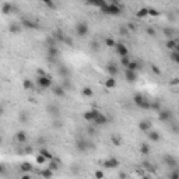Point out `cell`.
I'll return each instance as SVG.
<instances>
[{
    "label": "cell",
    "instance_id": "6da1fadb",
    "mask_svg": "<svg viewBox=\"0 0 179 179\" xmlns=\"http://www.w3.org/2000/svg\"><path fill=\"white\" fill-rule=\"evenodd\" d=\"M101 11L102 13H105V14H109V16H119L120 14V11H122V9H120V6L118 4V3H106L105 6L101 9Z\"/></svg>",
    "mask_w": 179,
    "mask_h": 179
},
{
    "label": "cell",
    "instance_id": "7a4b0ae2",
    "mask_svg": "<svg viewBox=\"0 0 179 179\" xmlns=\"http://www.w3.org/2000/svg\"><path fill=\"white\" fill-rule=\"evenodd\" d=\"M101 112L99 111H97V109H90V111H85L84 112V119L88 122V123H94V120L97 119V116L99 115Z\"/></svg>",
    "mask_w": 179,
    "mask_h": 179
},
{
    "label": "cell",
    "instance_id": "3957f363",
    "mask_svg": "<svg viewBox=\"0 0 179 179\" xmlns=\"http://www.w3.org/2000/svg\"><path fill=\"white\" fill-rule=\"evenodd\" d=\"M38 85L43 88V90H46V88H49L51 85H52V80H51V77L49 76H42V77H38Z\"/></svg>",
    "mask_w": 179,
    "mask_h": 179
},
{
    "label": "cell",
    "instance_id": "277c9868",
    "mask_svg": "<svg viewBox=\"0 0 179 179\" xmlns=\"http://www.w3.org/2000/svg\"><path fill=\"white\" fill-rule=\"evenodd\" d=\"M102 165H104V168H106V169H115L119 167V161H118L116 158L111 157V158H108V159H105Z\"/></svg>",
    "mask_w": 179,
    "mask_h": 179
},
{
    "label": "cell",
    "instance_id": "5b68a950",
    "mask_svg": "<svg viewBox=\"0 0 179 179\" xmlns=\"http://www.w3.org/2000/svg\"><path fill=\"white\" fill-rule=\"evenodd\" d=\"M76 31H77V34H78L80 36H85V35L88 34V25L83 21L78 22V24L76 25Z\"/></svg>",
    "mask_w": 179,
    "mask_h": 179
},
{
    "label": "cell",
    "instance_id": "8992f818",
    "mask_svg": "<svg viewBox=\"0 0 179 179\" xmlns=\"http://www.w3.org/2000/svg\"><path fill=\"white\" fill-rule=\"evenodd\" d=\"M116 52H118V55L120 56V57H126V56H129V51H127V48L123 45V43H116Z\"/></svg>",
    "mask_w": 179,
    "mask_h": 179
},
{
    "label": "cell",
    "instance_id": "52a82bcc",
    "mask_svg": "<svg viewBox=\"0 0 179 179\" xmlns=\"http://www.w3.org/2000/svg\"><path fill=\"white\" fill-rule=\"evenodd\" d=\"M76 147H77L78 151L84 153V151H87V150L90 148V144L85 141L84 138H78V140H77V143H76Z\"/></svg>",
    "mask_w": 179,
    "mask_h": 179
},
{
    "label": "cell",
    "instance_id": "ba28073f",
    "mask_svg": "<svg viewBox=\"0 0 179 179\" xmlns=\"http://www.w3.org/2000/svg\"><path fill=\"white\" fill-rule=\"evenodd\" d=\"M125 77H126L127 83H136L137 81V72H132V70H127L126 69Z\"/></svg>",
    "mask_w": 179,
    "mask_h": 179
},
{
    "label": "cell",
    "instance_id": "9c48e42d",
    "mask_svg": "<svg viewBox=\"0 0 179 179\" xmlns=\"http://www.w3.org/2000/svg\"><path fill=\"white\" fill-rule=\"evenodd\" d=\"M164 161H165V164L168 165V168H171V169H176V167H178L176 159L172 157V155H165V157H164Z\"/></svg>",
    "mask_w": 179,
    "mask_h": 179
},
{
    "label": "cell",
    "instance_id": "30bf717a",
    "mask_svg": "<svg viewBox=\"0 0 179 179\" xmlns=\"http://www.w3.org/2000/svg\"><path fill=\"white\" fill-rule=\"evenodd\" d=\"M106 123H108V118L102 112L97 116V119L94 120V125H97V126H102V125H106Z\"/></svg>",
    "mask_w": 179,
    "mask_h": 179
},
{
    "label": "cell",
    "instance_id": "8fae6325",
    "mask_svg": "<svg viewBox=\"0 0 179 179\" xmlns=\"http://www.w3.org/2000/svg\"><path fill=\"white\" fill-rule=\"evenodd\" d=\"M158 119L161 122H168L171 119V112L169 111H159L158 112Z\"/></svg>",
    "mask_w": 179,
    "mask_h": 179
},
{
    "label": "cell",
    "instance_id": "7c38bea8",
    "mask_svg": "<svg viewBox=\"0 0 179 179\" xmlns=\"http://www.w3.org/2000/svg\"><path fill=\"white\" fill-rule=\"evenodd\" d=\"M138 129H140L141 132H144V133H148V130L151 129L150 120H141V122L138 123Z\"/></svg>",
    "mask_w": 179,
    "mask_h": 179
},
{
    "label": "cell",
    "instance_id": "4fadbf2b",
    "mask_svg": "<svg viewBox=\"0 0 179 179\" xmlns=\"http://www.w3.org/2000/svg\"><path fill=\"white\" fill-rule=\"evenodd\" d=\"M52 93L56 95V97H64V95H66V90H64L62 85H55Z\"/></svg>",
    "mask_w": 179,
    "mask_h": 179
},
{
    "label": "cell",
    "instance_id": "5bb4252c",
    "mask_svg": "<svg viewBox=\"0 0 179 179\" xmlns=\"http://www.w3.org/2000/svg\"><path fill=\"white\" fill-rule=\"evenodd\" d=\"M105 87L108 88V90H112V88H115V87H116V78H113V77H109V78H106Z\"/></svg>",
    "mask_w": 179,
    "mask_h": 179
},
{
    "label": "cell",
    "instance_id": "9a60e30c",
    "mask_svg": "<svg viewBox=\"0 0 179 179\" xmlns=\"http://www.w3.org/2000/svg\"><path fill=\"white\" fill-rule=\"evenodd\" d=\"M22 27L25 28H30V30H34V28H38V24H35L34 21H30V20H22Z\"/></svg>",
    "mask_w": 179,
    "mask_h": 179
},
{
    "label": "cell",
    "instance_id": "2e32d148",
    "mask_svg": "<svg viewBox=\"0 0 179 179\" xmlns=\"http://www.w3.org/2000/svg\"><path fill=\"white\" fill-rule=\"evenodd\" d=\"M57 55H59V49L56 48V45L48 48V56H49V57H56Z\"/></svg>",
    "mask_w": 179,
    "mask_h": 179
},
{
    "label": "cell",
    "instance_id": "e0dca14e",
    "mask_svg": "<svg viewBox=\"0 0 179 179\" xmlns=\"http://www.w3.org/2000/svg\"><path fill=\"white\" fill-rule=\"evenodd\" d=\"M108 73H109V77L115 78L116 76H118V67H116L115 64H109L108 66Z\"/></svg>",
    "mask_w": 179,
    "mask_h": 179
},
{
    "label": "cell",
    "instance_id": "ac0fdd59",
    "mask_svg": "<svg viewBox=\"0 0 179 179\" xmlns=\"http://www.w3.org/2000/svg\"><path fill=\"white\" fill-rule=\"evenodd\" d=\"M144 95H141V94H136L134 97H133V101H134V104H136L137 106H140L143 102H144Z\"/></svg>",
    "mask_w": 179,
    "mask_h": 179
},
{
    "label": "cell",
    "instance_id": "d6986e66",
    "mask_svg": "<svg viewBox=\"0 0 179 179\" xmlns=\"http://www.w3.org/2000/svg\"><path fill=\"white\" fill-rule=\"evenodd\" d=\"M10 32H11V34H16V35H17V34H20V32H21V25H18V24H14V22H13V24L10 25Z\"/></svg>",
    "mask_w": 179,
    "mask_h": 179
},
{
    "label": "cell",
    "instance_id": "ffe728a7",
    "mask_svg": "<svg viewBox=\"0 0 179 179\" xmlns=\"http://www.w3.org/2000/svg\"><path fill=\"white\" fill-rule=\"evenodd\" d=\"M11 10H13L11 3H3V6H1V11H3L4 14H9Z\"/></svg>",
    "mask_w": 179,
    "mask_h": 179
},
{
    "label": "cell",
    "instance_id": "44dd1931",
    "mask_svg": "<svg viewBox=\"0 0 179 179\" xmlns=\"http://www.w3.org/2000/svg\"><path fill=\"white\" fill-rule=\"evenodd\" d=\"M148 138L151 141H159V133L158 132H150L148 133Z\"/></svg>",
    "mask_w": 179,
    "mask_h": 179
},
{
    "label": "cell",
    "instance_id": "7402d4cb",
    "mask_svg": "<svg viewBox=\"0 0 179 179\" xmlns=\"http://www.w3.org/2000/svg\"><path fill=\"white\" fill-rule=\"evenodd\" d=\"M59 164H60L59 161H56V159H52V161L49 162V165H48V168H49V169H52L53 172H55L56 169H59Z\"/></svg>",
    "mask_w": 179,
    "mask_h": 179
},
{
    "label": "cell",
    "instance_id": "603a6c76",
    "mask_svg": "<svg viewBox=\"0 0 179 179\" xmlns=\"http://www.w3.org/2000/svg\"><path fill=\"white\" fill-rule=\"evenodd\" d=\"M42 176L45 179H51L53 176V171L52 169H49V168H45L42 171Z\"/></svg>",
    "mask_w": 179,
    "mask_h": 179
},
{
    "label": "cell",
    "instance_id": "cb8c5ba5",
    "mask_svg": "<svg viewBox=\"0 0 179 179\" xmlns=\"http://www.w3.org/2000/svg\"><path fill=\"white\" fill-rule=\"evenodd\" d=\"M22 87H24V90H32V88H34V83L30 81L28 78H25V80L22 81Z\"/></svg>",
    "mask_w": 179,
    "mask_h": 179
},
{
    "label": "cell",
    "instance_id": "d4e9b609",
    "mask_svg": "<svg viewBox=\"0 0 179 179\" xmlns=\"http://www.w3.org/2000/svg\"><path fill=\"white\" fill-rule=\"evenodd\" d=\"M39 154H42V155L46 158V159H51V161H52V159H55V158H53V155L51 154V153H49V151H48V150H46V148H41V153H39Z\"/></svg>",
    "mask_w": 179,
    "mask_h": 179
},
{
    "label": "cell",
    "instance_id": "484cf974",
    "mask_svg": "<svg viewBox=\"0 0 179 179\" xmlns=\"http://www.w3.org/2000/svg\"><path fill=\"white\" fill-rule=\"evenodd\" d=\"M17 140H18L20 143H25V141H27V134H25V132H18V133H17Z\"/></svg>",
    "mask_w": 179,
    "mask_h": 179
},
{
    "label": "cell",
    "instance_id": "4316f807",
    "mask_svg": "<svg viewBox=\"0 0 179 179\" xmlns=\"http://www.w3.org/2000/svg\"><path fill=\"white\" fill-rule=\"evenodd\" d=\"M140 151H141L143 155H148V153H150V147H148V144L143 143V144L140 146Z\"/></svg>",
    "mask_w": 179,
    "mask_h": 179
},
{
    "label": "cell",
    "instance_id": "83f0119b",
    "mask_svg": "<svg viewBox=\"0 0 179 179\" xmlns=\"http://www.w3.org/2000/svg\"><path fill=\"white\" fill-rule=\"evenodd\" d=\"M32 169V165L30 164V162H22L21 164V171L22 172H30Z\"/></svg>",
    "mask_w": 179,
    "mask_h": 179
},
{
    "label": "cell",
    "instance_id": "f1b7e54d",
    "mask_svg": "<svg viewBox=\"0 0 179 179\" xmlns=\"http://www.w3.org/2000/svg\"><path fill=\"white\" fill-rule=\"evenodd\" d=\"M168 179H179V169H172L171 171V174H169Z\"/></svg>",
    "mask_w": 179,
    "mask_h": 179
},
{
    "label": "cell",
    "instance_id": "f546056e",
    "mask_svg": "<svg viewBox=\"0 0 179 179\" xmlns=\"http://www.w3.org/2000/svg\"><path fill=\"white\" fill-rule=\"evenodd\" d=\"M138 69H140V66H138L137 62H130L129 67H127V70H132V72H137Z\"/></svg>",
    "mask_w": 179,
    "mask_h": 179
},
{
    "label": "cell",
    "instance_id": "4dcf8cb0",
    "mask_svg": "<svg viewBox=\"0 0 179 179\" xmlns=\"http://www.w3.org/2000/svg\"><path fill=\"white\" fill-rule=\"evenodd\" d=\"M171 60H172V62H175L176 64H179V52L174 51V52L171 53Z\"/></svg>",
    "mask_w": 179,
    "mask_h": 179
},
{
    "label": "cell",
    "instance_id": "1f68e13d",
    "mask_svg": "<svg viewBox=\"0 0 179 179\" xmlns=\"http://www.w3.org/2000/svg\"><path fill=\"white\" fill-rule=\"evenodd\" d=\"M116 41L113 39V38H106L105 39V45L108 46V48H112V46H116Z\"/></svg>",
    "mask_w": 179,
    "mask_h": 179
},
{
    "label": "cell",
    "instance_id": "d6a6232c",
    "mask_svg": "<svg viewBox=\"0 0 179 179\" xmlns=\"http://www.w3.org/2000/svg\"><path fill=\"white\" fill-rule=\"evenodd\" d=\"M46 161H48V159L43 157L42 154H38V155H36V164H38V165H43Z\"/></svg>",
    "mask_w": 179,
    "mask_h": 179
},
{
    "label": "cell",
    "instance_id": "836d02e7",
    "mask_svg": "<svg viewBox=\"0 0 179 179\" xmlns=\"http://www.w3.org/2000/svg\"><path fill=\"white\" fill-rule=\"evenodd\" d=\"M165 46H167L168 49H171V51H175V48H176V42H175V41H172V39H168Z\"/></svg>",
    "mask_w": 179,
    "mask_h": 179
},
{
    "label": "cell",
    "instance_id": "e575fe53",
    "mask_svg": "<svg viewBox=\"0 0 179 179\" xmlns=\"http://www.w3.org/2000/svg\"><path fill=\"white\" fill-rule=\"evenodd\" d=\"M81 93L84 97H93V90L90 88V87H84L83 90H81Z\"/></svg>",
    "mask_w": 179,
    "mask_h": 179
},
{
    "label": "cell",
    "instance_id": "d590c367",
    "mask_svg": "<svg viewBox=\"0 0 179 179\" xmlns=\"http://www.w3.org/2000/svg\"><path fill=\"white\" fill-rule=\"evenodd\" d=\"M138 18H143V17H146V16H148V9H140V11L136 14Z\"/></svg>",
    "mask_w": 179,
    "mask_h": 179
},
{
    "label": "cell",
    "instance_id": "8d00e7d4",
    "mask_svg": "<svg viewBox=\"0 0 179 179\" xmlns=\"http://www.w3.org/2000/svg\"><path fill=\"white\" fill-rule=\"evenodd\" d=\"M120 63L123 64V67H129V64H130V60H129V56H126V57H120Z\"/></svg>",
    "mask_w": 179,
    "mask_h": 179
},
{
    "label": "cell",
    "instance_id": "74e56055",
    "mask_svg": "<svg viewBox=\"0 0 179 179\" xmlns=\"http://www.w3.org/2000/svg\"><path fill=\"white\" fill-rule=\"evenodd\" d=\"M45 6H48V7H51V9H56V4L52 3V1H49V0H45V3H43Z\"/></svg>",
    "mask_w": 179,
    "mask_h": 179
},
{
    "label": "cell",
    "instance_id": "f35d334b",
    "mask_svg": "<svg viewBox=\"0 0 179 179\" xmlns=\"http://www.w3.org/2000/svg\"><path fill=\"white\" fill-rule=\"evenodd\" d=\"M95 178H97V179H102V178H104V172H102L101 169H98V171L95 172Z\"/></svg>",
    "mask_w": 179,
    "mask_h": 179
},
{
    "label": "cell",
    "instance_id": "ab89813d",
    "mask_svg": "<svg viewBox=\"0 0 179 179\" xmlns=\"http://www.w3.org/2000/svg\"><path fill=\"white\" fill-rule=\"evenodd\" d=\"M151 70H153V73L154 74H161V70H159L158 66H151Z\"/></svg>",
    "mask_w": 179,
    "mask_h": 179
},
{
    "label": "cell",
    "instance_id": "60d3db41",
    "mask_svg": "<svg viewBox=\"0 0 179 179\" xmlns=\"http://www.w3.org/2000/svg\"><path fill=\"white\" fill-rule=\"evenodd\" d=\"M63 42H66L67 45H70V46L73 45V41H72V38H69V36H66V38H64V41H63Z\"/></svg>",
    "mask_w": 179,
    "mask_h": 179
},
{
    "label": "cell",
    "instance_id": "b9f144b4",
    "mask_svg": "<svg viewBox=\"0 0 179 179\" xmlns=\"http://www.w3.org/2000/svg\"><path fill=\"white\" fill-rule=\"evenodd\" d=\"M112 141L115 143L116 146H120V140L118 138V137H115V136H112Z\"/></svg>",
    "mask_w": 179,
    "mask_h": 179
},
{
    "label": "cell",
    "instance_id": "7bdbcfd3",
    "mask_svg": "<svg viewBox=\"0 0 179 179\" xmlns=\"http://www.w3.org/2000/svg\"><path fill=\"white\" fill-rule=\"evenodd\" d=\"M148 14H151V16H158V11L153 10V9H148Z\"/></svg>",
    "mask_w": 179,
    "mask_h": 179
},
{
    "label": "cell",
    "instance_id": "ee69618b",
    "mask_svg": "<svg viewBox=\"0 0 179 179\" xmlns=\"http://www.w3.org/2000/svg\"><path fill=\"white\" fill-rule=\"evenodd\" d=\"M147 34L150 36H153V35H155V31H154L153 28H147Z\"/></svg>",
    "mask_w": 179,
    "mask_h": 179
},
{
    "label": "cell",
    "instance_id": "f6af8a7d",
    "mask_svg": "<svg viewBox=\"0 0 179 179\" xmlns=\"http://www.w3.org/2000/svg\"><path fill=\"white\" fill-rule=\"evenodd\" d=\"M119 178H120V179H126V174H125V172H120V174H119Z\"/></svg>",
    "mask_w": 179,
    "mask_h": 179
},
{
    "label": "cell",
    "instance_id": "bcb514c9",
    "mask_svg": "<svg viewBox=\"0 0 179 179\" xmlns=\"http://www.w3.org/2000/svg\"><path fill=\"white\" fill-rule=\"evenodd\" d=\"M20 119H22V120H24V122H25V120H27V116H25V113H24V112H22L21 115H20Z\"/></svg>",
    "mask_w": 179,
    "mask_h": 179
},
{
    "label": "cell",
    "instance_id": "7dc6e473",
    "mask_svg": "<svg viewBox=\"0 0 179 179\" xmlns=\"http://www.w3.org/2000/svg\"><path fill=\"white\" fill-rule=\"evenodd\" d=\"M171 84H179V78H175V80H172V81H171Z\"/></svg>",
    "mask_w": 179,
    "mask_h": 179
},
{
    "label": "cell",
    "instance_id": "c3c4849f",
    "mask_svg": "<svg viewBox=\"0 0 179 179\" xmlns=\"http://www.w3.org/2000/svg\"><path fill=\"white\" fill-rule=\"evenodd\" d=\"M21 179H31V176H30V175H22Z\"/></svg>",
    "mask_w": 179,
    "mask_h": 179
},
{
    "label": "cell",
    "instance_id": "681fc988",
    "mask_svg": "<svg viewBox=\"0 0 179 179\" xmlns=\"http://www.w3.org/2000/svg\"><path fill=\"white\" fill-rule=\"evenodd\" d=\"M175 51L179 52V41H176V48H175Z\"/></svg>",
    "mask_w": 179,
    "mask_h": 179
},
{
    "label": "cell",
    "instance_id": "f907efd6",
    "mask_svg": "<svg viewBox=\"0 0 179 179\" xmlns=\"http://www.w3.org/2000/svg\"><path fill=\"white\" fill-rule=\"evenodd\" d=\"M129 28H130V30H136V27H134L133 24H129Z\"/></svg>",
    "mask_w": 179,
    "mask_h": 179
},
{
    "label": "cell",
    "instance_id": "816d5d0a",
    "mask_svg": "<svg viewBox=\"0 0 179 179\" xmlns=\"http://www.w3.org/2000/svg\"><path fill=\"white\" fill-rule=\"evenodd\" d=\"M141 179H150V178H148V176H143V178H141Z\"/></svg>",
    "mask_w": 179,
    "mask_h": 179
}]
</instances>
